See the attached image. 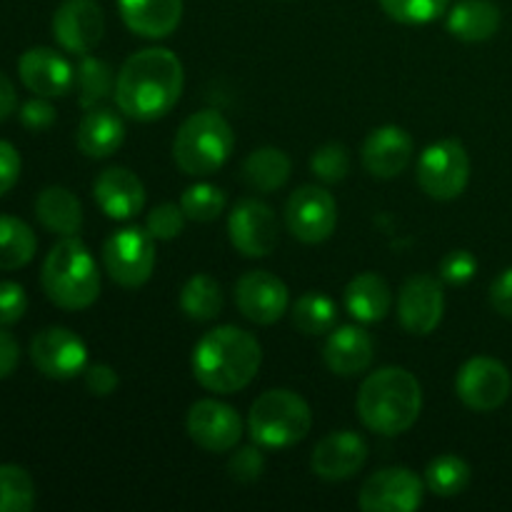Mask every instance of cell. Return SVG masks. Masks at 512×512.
<instances>
[{
	"label": "cell",
	"instance_id": "6da1fadb",
	"mask_svg": "<svg viewBox=\"0 0 512 512\" xmlns=\"http://www.w3.org/2000/svg\"><path fill=\"white\" fill-rule=\"evenodd\" d=\"M183 63L168 48H145L130 55L115 80V103L133 120H158L175 108L183 93Z\"/></svg>",
	"mask_w": 512,
	"mask_h": 512
},
{
	"label": "cell",
	"instance_id": "7a4b0ae2",
	"mask_svg": "<svg viewBox=\"0 0 512 512\" xmlns=\"http://www.w3.org/2000/svg\"><path fill=\"white\" fill-rule=\"evenodd\" d=\"M263 363L258 338L235 325L208 330L193 350V375L205 390L218 395L248 388Z\"/></svg>",
	"mask_w": 512,
	"mask_h": 512
},
{
	"label": "cell",
	"instance_id": "3957f363",
	"mask_svg": "<svg viewBox=\"0 0 512 512\" xmlns=\"http://www.w3.org/2000/svg\"><path fill=\"white\" fill-rule=\"evenodd\" d=\"M355 408L365 428L393 438L418 423L423 388L410 370L380 368L363 380Z\"/></svg>",
	"mask_w": 512,
	"mask_h": 512
},
{
	"label": "cell",
	"instance_id": "277c9868",
	"mask_svg": "<svg viewBox=\"0 0 512 512\" xmlns=\"http://www.w3.org/2000/svg\"><path fill=\"white\" fill-rule=\"evenodd\" d=\"M45 295L63 310H85L98 300L100 273L93 253L75 235L53 245L40 273Z\"/></svg>",
	"mask_w": 512,
	"mask_h": 512
},
{
	"label": "cell",
	"instance_id": "5b68a950",
	"mask_svg": "<svg viewBox=\"0 0 512 512\" xmlns=\"http://www.w3.org/2000/svg\"><path fill=\"white\" fill-rule=\"evenodd\" d=\"M235 135L218 110H198L178 128L173 140L175 165L185 175L203 178L218 173L233 155Z\"/></svg>",
	"mask_w": 512,
	"mask_h": 512
},
{
	"label": "cell",
	"instance_id": "8992f818",
	"mask_svg": "<svg viewBox=\"0 0 512 512\" xmlns=\"http://www.w3.org/2000/svg\"><path fill=\"white\" fill-rule=\"evenodd\" d=\"M313 428V413L305 398L293 390H268L248 413V430L263 448H290L300 443Z\"/></svg>",
	"mask_w": 512,
	"mask_h": 512
},
{
	"label": "cell",
	"instance_id": "52a82bcc",
	"mask_svg": "<svg viewBox=\"0 0 512 512\" xmlns=\"http://www.w3.org/2000/svg\"><path fill=\"white\" fill-rule=\"evenodd\" d=\"M470 180V155L455 138L428 145L418 160V185L435 200H455Z\"/></svg>",
	"mask_w": 512,
	"mask_h": 512
},
{
	"label": "cell",
	"instance_id": "ba28073f",
	"mask_svg": "<svg viewBox=\"0 0 512 512\" xmlns=\"http://www.w3.org/2000/svg\"><path fill=\"white\" fill-rule=\"evenodd\" d=\"M103 265L120 288H140L155 270V238L135 225L118 230L105 240Z\"/></svg>",
	"mask_w": 512,
	"mask_h": 512
},
{
	"label": "cell",
	"instance_id": "9c48e42d",
	"mask_svg": "<svg viewBox=\"0 0 512 512\" xmlns=\"http://www.w3.org/2000/svg\"><path fill=\"white\" fill-rule=\"evenodd\" d=\"M285 225L300 243H323L338 225V203L325 188L303 185L285 203Z\"/></svg>",
	"mask_w": 512,
	"mask_h": 512
},
{
	"label": "cell",
	"instance_id": "30bf717a",
	"mask_svg": "<svg viewBox=\"0 0 512 512\" xmlns=\"http://www.w3.org/2000/svg\"><path fill=\"white\" fill-rule=\"evenodd\" d=\"M455 393L475 413H493L512 393L510 370L495 358H470L455 378Z\"/></svg>",
	"mask_w": 512,
	"mask_h": 512
},
{
	"label": "cell",
	"instance_id": "8fae6325",
	"mask_svg": "<svg viewBox=\"0 0 512 512\" xmlns=\"http://www.w3.org/2000/svg\"><path fill=\"white\" fill-rule=\"evenodd\" d=\"M30 360L50 380H73L88 368L83 338L68 328H45L30 343Z\"/></svg>",
	"mask_w": 512,
	"mask_h": 512
},
{
	"label": "cell",
	"instance_id": "7c38bea8",
	"mask_svg": "<svg viewBox=\"0 0 512 512\" xmlns=\"http://www.w3.org/2000/svg\"><path fill=\"white\" fill-rule=\"evenodd\" d=\"M228 235L233 248L245 258H268L278 248V218L263 200L245 198L230 213Z\"/></svg>",
	"mask_w": 512,
	"mask_h": 512
},
{
	"label": "cell",
	"instance_id": "4fadbf2b",
	"mask_svg": "<svg viewBox=\"0 0 512 512\" xmlns=\"http://www.w3.org/2000/svg\"><path fill=\"white\" fill-rule=\"evenodd\" d=\"M423 480L410 468H383L370 475L358 495L365 512H413L423 505Z\"/></svg>",
	"mask_w": 512,
	"mask_h": 512
},
{
	"label": "cell",
	"instance_id": "5bb4252c",
	"mask_svg": "<svg viewBox=\"0 0 512 512\" xmlns=\"http://www.w3.org/2000/svg\"><path fill=\"white\" fill-rule=\"evenodd\" d=\"M190 440L208 453H228L243 438V420L235 408L220 400H198L185 418Z\"/></svg>",
	"mask_w": 512,
	"mask_h": 512
},
{
	"label": "cell",
	"instance_id": "9a60e30c",
	"mask_svg": "<svg viewBox=\"0 0 512 512\" xmlns=\"http://www.w3.org/2000/svg\"><path fill=\"white\" fill-rule=\"evenodd\" d=\"M105 35V13L95 0H63L53 15V38L68 53L88 55Z\"/></svg>",
	"mask_w": 512,
	"mask_h": 512
},
{
	"label": "cell",
	"instance_id": "2e32d148",
	"mask_svg": "<svg viewBox=\"0 0 512 512\" xmlns=\"http://www.w3.org/2000/svg\"><path fill=\"white\" fill-rule=\"evenodd\" d=\"M235 305L255 325H273L288 313V285L268 270H250L235 283Z\"/></svg>",
	"mask_w": 512,
	"mask_h": 512
},
{
	"label": "cell",
	"instance_id": "e0dca14e",
	"mask_svg": "<svg viewBox=\"0 0 512 512\" xmlns=\"http://www.w3.org/2000/svg\"><path fill=\"white\" fill-rule=\"evenodd\" d=\"M445 313L443 285L433 275H415L400 288L398 318L410 335H430Z\"/></svg>",
	"mask_w": 512,
	"mask_h": 512
},
{
	"label": "cell",
	"instance_id": "ac0fdd59",
	"mask_svg": "<svg viewBox=\"0 0 512 512\" xmlns=\"http://www.w3.org/2000/svg\"><path fill=\"white\" fill-rule=\"evenodd\" d=\"M365 460H368V443L353 430H338V433L325 435L315 445L310 455V470L318 478L338 483V480L353 478L363 468Z\"/></svg>",
	"mask_w": 512,
	"mask_h": 512
},
{
	"label": "cell",
	"instance_id": "d6986e66",
	"mask_svg": "<svg viewBox=\"0 0 512 512\" xmlns=\"http://www.w3.org/2000/svg\"><path fill=\"white\" fill-rule=\"evenodd\" d=\"M18 73L25 88L40 98H60L75 85V70L58 50L30 48L20 55Z\"/></svg>",
	"mask_w": 512,
	"mask_h": 512
},
{
	"label": "cell",
	"instance_id": "ffe728a7",
	"mask_svg": "<svg viewBox=\"0 0 512 512\" xmlns=\"http://www.w3.org/2000/svg\"><path fill=\"white\" fill-rule=\"evenodd\" d=\"M415 143L408 130L398 125H383L368 135L363 145V165L375 178H398L413 160Z\"/></svg>",
	"mask_w": 512,
	"mask_h": 512
},
{
	"label": "cell",
	"instance_id": "44dd1931",
	"mask_svg": "<svg viewBox=\"0 0 512 512\" xmlns=\"http://www.w3.org/2000/svg\"><path fill=\"white\" fill-rule=\"evenodd\" d=\"M93 198L113 220H130L143 210L145 185L128 168H108L95 178Z\"/></svg>",
	"mask_w": 512,
	"mask_h": 512
},
{
	"label": "cell",
	"instance_id": "7402d4cb",
	"mask_svg": "<svg viewBox=\"0 0 512 512\" xmlns=\"http://www.w3.org/2000/svg\"><path fill=\"white\" fill-rule=\"evenodd\" d=\"M375 343L368 330L358 325H343V328L330 330L323 348V360L330 373L340 378H353L365 373L373 363Z\"/></svg>",
	"mask_w": 512,
	"mask_h": 512
},
{
	"label": "cell",
	"instance_id": "603a6c76",
	"mask_svg": "<svg viewBox=\"0 0 512 512\" xmlns=\"http://www.w3.org/2000/svg\"><path fill=\"white\" fill-rule=\"evenodd\" d=\"M123 23L148 40L168 38L183 20V0H118Z\"/></svg>",
	"mask_w": 512,
	"mask_h": 512
},
{
	"label": "cell",
	"instance_id": "cb8c5ba5",
	"mask_svg": "<svg viewBox=\"0 0 512 512\" xmlns=\"http://www.w3.org/2000/svg\"><path fill=\"white\" fill-rule=\"evenodd\" d=\"M125 140V120L118 110L103 108L95 105L83 115L75 133V143H78L80 153L88 158H110L118 153V148Z\"/></svg>",
	"mask_w": 512,
	"mask_h": 512
},
{
	"label": "cell",
	"instance_id": "d4e9b609",
	"mask_svg": "<svg viewBox=\"0 0 512 512\" xmlns=\"http://www.w3.org/2000/svg\"><path fill=\"white\" fill-rule=\"evenodd\" d=\"M345 310L358 323H380L393 308V290L378 273H360L345 288Z\"/></svg>",
	"mask_w": 512,
	"mask_h": 512
},
{
	"label": "cell",
	"instance_id": "484cf974",
	"mask_svg": "<svg viewBox=\"0 0 512 512\" xmlns=\"http://www.w3.org/2000/svg\"><path fill=\"white\" fill-rule=\"evenodd\" d=\"M500 20L493 0H458L448 13V30L463 43H483L498 33Z\"/></svg>",
	"mask_w": 512,
	"mask_h": 512
},
{
	"label": "cell",
	"instance_id": "4316f807",
	"mask_svg": "<svg viewBox=\"0 0 512 512\" xmlns=\"http://www.w3.org/2000/svg\"><path fill=\"white\" fill-rule=\"evenodd\" d=\"M35 215L43 228L55 235H63V238L80 233L83 228V205H80L78 195L60 185H50L38 195Z\"/></svg>",
	"mask_w": 512,
	"mask_h": 512
},
{
	"label": "cell",
	"instance_id": "83f0119b",
	"mask_svg": "<svg viewBox=\"0 0 512 512\" xmlns=\"http://www.w3.org/2000/svg\"><path fill=\"white\" fill-rule=\"evenodd\" d=\"M290 168V158L280 148H258L245 158L243 180L253 190L273 193L288 183Z\"/></svg>",
	"mask_w": 512,
	"mask_h": 512
},
{
	"label": "cell",
	"instance_id": "f1b7e54d",
	"mask_svg": "<svg viewBox=\"0 0 512 512\" xmlns=\"http://www.w3.org/2000/svg\"><path fill=\"white\" fill-rule=\"evenodd\" d=\"M180 310L195 323H208L223 313V288L210 275L198 273L180 290Z\"/></svg>",
	"mask_w": 512,
	"mask_h": 512
},
{
	"label": "cell",
	"instance_id": "f546056e",
	"mask_svg": "<svg viewBox=\"0 0 512 512\" xmlns=\"http://www.w3.org/2000/svg\"><path fill=\"white\" fill-rule=\"evenodd\" d=\"M38 238L28 223L13 215H0V270L25 268L35 258Z\"/></svg>",
	"mask_w": 512,
	"mask_h": 512
},
{
	"label": "cell",
	"instance_id": "4dcf8cb0",
	"mask_svg": "<svg viewBox=\"0 0 512 512\" xmlns=\"http://www.w3.org/2000/svg\"><path fill=\"white\" fill-rule=\"evenodd\" d=\"M80 65L75 70V85H78L80 105L85 110L103 103L110 93H115V75L105 60L93 58V55H80Z\"/></svg>",
	"mask_w": 512,
	"mask_h": 512
},
{
	"label": "cell",
	"instance_id": "1f68e13d",
	"mask_svg": "<svg viewBox=\"0 0 512 512\" xmlns=\"http://www.w3.org/2000/svg\"><path fill=\"white\" fill-rule=\"evenodd\" d=\"M338 323V308L333 300L323 293L300 295L293 305V325L303 335H325Z\"/></svg>",
	"mask_w": 512,
	"mask_h": 512
},
{
	"label": "cell",
	"instance_id": "d6a6232c",
	"mask_svg": "<svg viewBox=\"0 0 512 512\" xmlns=\"http://www.w3.org/2000/svg\"><path fill=\"white\" fill-rule=\"evenodd\" d=\"M470 465L458 455H440L425 470V485L438 498H455L470 485Z\"/></svg>",
	"mask_w": 512,
	"mask_h": 512
},
{
	"label": "cell",
	"instance_id": "836d02e7",
	"mask_svg": "<svg viewBox=\"0 0 512 512\" xmlns=\"http://www.w3.org/2000/svg\"><path fill=\"white\" fill-rule=\"evenodd\" d=\"M35 505V483L20 465H0V512H30Z\"/></svg>",
	"mask_w": 512,
	"mask_h": 512
},
{
	"label": "cell",
	"instance_id": "e575fe53",
	"mask_svg": "<svg viewBox=\"0 0 512 512\" xmlns=\"http://www.w3.org/2000/svg\"><path fill=\"white\" fill-rule=\"evenodd\" d=\"M225 193L213 183H198L190 185L180 198V208H183L185 218L195 220V223H213L220 218L225 210Z\"/></svg>",
	"mask_w": 512,
	"mask_h": 512
},
{
	"label": "cell",
	"instance_id": "d590c367",
	"mask_svg": "<svg viewBox=\"0 0 512 512\" xmlns=\"http://www.w3.org/2000/svg\"><path fill=\"white\" fill-rule=\"evenodd\" d=\"M388 18L403 25H425L448 13L450 0H378Z\"/></svg>",
	"mask_w": 512,
	"mask_h": 512
},
{
	"label": "cell",
	"instance_id": "8d00e7d4",
	"mask_svg": "<svg viewBox=\"0 0 512 512\" xmlns=\"http://www.w3.org/2000/svg\"><path fill=\"white\" fill-rule=\"evenodd\" d=\"M310 170L323 183H340L350 173V153L345 145L328 143L318 148L310 158Z\"/></svg>",
	"mask_w": 512,
	"mask_h": 512
},
{
	"label": "cell",
	"instance_id": "74e56055",
	"mask_svg": "<svg viewBox=\"0 0 512 512\" xmlns=\"http://www.w3.org/2000/svg\"><path fill=\"white\" fill-rule=\"evenodd\" d=\"M185 225V213L180 205L175 203H163L155 205L148 213V220H145V230L153 235L155 240H173L183 233Z\"/></svg>",
	"mask_w": 512,
	"mask_h": 512
},
{
	"label": "cell",
	"instance_id": "f35d334b",
	"mask_svg": "<svg viewBox=\"0 0 512 512\" xmlns=\"http://www.w3.org/2000/svg\"><path fill=\"white\" fill-rule=\"evenodd\" d=\"M265 470V455L258 448L248 445V448H240L238 453L230 455L228 460V473L230 478L238 480V483H255V480L263 475Z\"/></svg>",
	"mask_w": 512,
	"mask_h": 512
},
{
	"label": "cell",
	"instance_id": "ab89813d",
	"mask_svg": "<svg viewBox=\"0 0 512 512\" xmlns=\"http://www.w3.org/2000/svg\"><path fill=\"white\" fill-rule=\"evenodd\" d=\"M478 273V260L470 250H453L440 263V278L450 285H465Z\"/></svg>",
	"mask_w": 512,
	"mask_h": 512
},
{
	"label": "cell",
	"instance_id": "60d3db41",
	"mask_svg": "<svg viewBox=\"0 0 512 512\" xmlns=\"http://www.w3.org/2000/svg\"><path fill=\"white\" fill-rule=\"evenodd\" d=\"M25 310H28V295H25L23 285L13 283V280H0V325H15L23 320Z\"/></svg>",
	"mask_w": 512,
	"mask_h": 512
},
{
	"label": "cell",
	"instance_id": "b9f144b4",
	"mask_svg": "<svg viewBox=\"0 0 512 512\" xmlns=\"http://www.w3.org/2000/svg\"><path fill=\"white\" fill-rule=\"evenodd\" d=\"M20 123L28 130H35V133L50 128L55 123V108L48 103V98L35 95L33 100L23 103V108H20Z\"/></svg>",
	"mask_w": 512,
	"mask_h": 512
},
{
	"label": "cell",
	"instance_id": "7bdbcfd3",
	"mask_svg": "<svg viewBox=\"0 0 512 512\" xmlns=\"http://www.w3.org/2000/svg\"><path fill=\"white\" fill-rule=\"evenodd\" d=\"M20 168H23V163H20V153L15 150V145L8 140H0V198L18 183Z\"/></svg>",
	"mask_w": 512,
	"mask_h": 512
},
{
	"label": "cell",
	"instance_id": "ee69618b",
	"mask_svg": "<svg viewBox=\"0 0 512 512\" xmlns=\"http://www.w3.org/2000/svg\"><path fill=\"white\" fill-rule=\"evenodd\" d=\"M118 385H120V378L110 365L95 363L85 368V388H88L93 395H98V398L110 395Z\"/></svg>",
	"mask_w": 512,
	"mask_h": 512
},
{
	"label": "cell",
	"instance_id": "f6af8a7d",
	"mask_svg": "<svg viewBox=\"0 0 512 512\" xmlns=\"http://www.w3.org/2000/svg\"><path fill=\"white\" fill-rule=\"evenodd\" d=\"M490 305L503 318H512V268L503 270L490 285Z\"/></svg>",
	"mask_w": 512,
	"mask_h": 512
},
{
	"label": "cell",
	"instance_id": "bcb514c9",
	"mask_svg": "<svg viewBox=\"0 0 512 512\" xmlns=\"http://www.w3.org/2000/svg\"><path fill=\"white\" fill-rule=\"evenodd\" d=\"M20 363V345L10 333L0 328V380L10 378Z\"/></svg>",
	"mask_w": 512,
	"mask_h": 512
},
{
	"label": "cell",
	"instance_id": "7dc6e473",
	"mask_svg": "<svg viewBox=\"0 0 512 512\" xmlns=\"http://www.w3.org/2000/svg\"><path fill=\"white\" fill-rule=\"evenodd\" d=\"M15 108H18V93H15L13 80L0 73V123L8 120L15 113Z\"/></svg>",
	"mask_w": 512,
	"mask_h": 512
}]
</instances>
